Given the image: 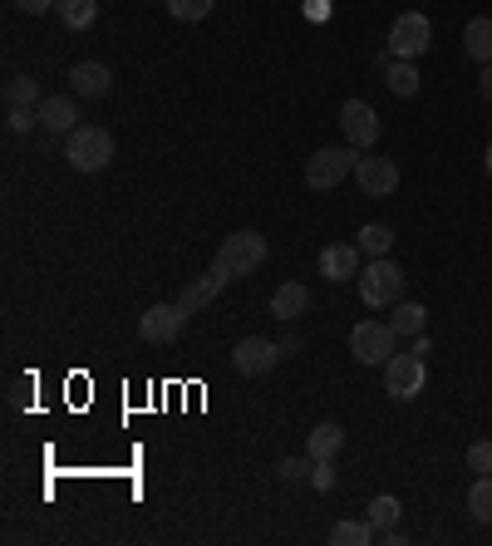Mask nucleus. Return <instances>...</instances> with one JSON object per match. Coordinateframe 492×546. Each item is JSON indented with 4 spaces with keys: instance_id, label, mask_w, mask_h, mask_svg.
Returning <instances> with one entry per match:
<instances>
[{
    "instance_id": "f257e3e1",
    "label": "nucleus",
    "mask_w": 492,
    "mask_h": 546,
    "mask_svg": "<svg viewBox=\"0 0 492 546\" xmlns=\"http://www.w3.org/2000/svg\"><path fill=\"white\" fill-rule=\"evenodd\" d=\"M69 143H64V158H69V168L74 173H104L109 163H114V133L109 128H99V123H79L74 133H64Z\"/></svg>"
},
{
    "instance_id": "f03ea898",
    "label": "nucleus",
    "mask_w": 492,
    "mask_h": 546,
    "mask_svg": "<svg viewBox=\"0 0 492 546\" xmlns=\"http://www.w3.org/2000/svg\"><path fill=\"white\" fill-rule=\"evenodd\" d=\"M261 261H266V237H261V232H232V237L222 242V251H217L212 271H217L222 281H242Z\"/></svg>"
},
{
    "instance_id": "7ed1b4c3",
    "label": "nucleus",
    "mask_w": 492,
    "mask_h": 546,
    "mask_svg": "<svg viewBox=\"0 0 492 546\" xmlns=\"http://www.w3.org/2000/svg\"><path fill=\"white\" fill-rule=\"evenodd\" d=\"M404 266H394L389 256H374L365 271H360V296H365V305H374V310H384V305H399L404 301Z\"/></svg>"
},
{
    "instance_id": "20e7f679",
    "label": "nucleus",
    "mask_w": 492,
    "mask_h": 546,
    "mask_svg": "<svg viewBox=\"0 0 492 546\" xmlns=\"http://www.w3.org/2000/svg\"><path fill=\"white\" fill-rule=\"evenodd\" d=\"M355 153L350 148H315L306 158V187L310 192H330V187H340V182L355 173Z\"/></svg>"
},
{
    "instance_id": "39448f33",
    "label": "nucleus",
    "mask_w": 492,
    "mask_h": 546,
    "mask_svg": "<svg viewBox=\"0 0 492 546\" xmlns=\"http://www.w3.org/2000/svg\"><path fill=\"white\" fill-rule=\"evenodd\" d=\"M433 40V25L424 10H404L394 25H389V55L394 60H419L424 50H429Z\"/></svg>"
},
{
    "instance_id": "423d86ee",
    "label": "nucleus",
    "mask_w": 492,
    "mask_h": 546,
    "mask_svg": "<svg viewBox=\"0 0 492 546\" xmlns=\"http://www.w3.org/2000/svg\"><path fill=\"white\" fill-rule=\"evenodd\" d=\"M424 384H429V355L409 350V355H394V360L384 364V389L394 399H419Z\"/></svg>"
},
{
    "instance_id": "0eeeda50",
    "label": "nucleus",
    "mask_w": 492,
    "mask_h": 546,
    "mask_svg": "<svg viewBox=\"0 0 492 546\" xmlns=\"http://www.w3.org/2000/svg\"><path fill=\"white\" fill-rule=\"evenodd\" d=\"M394 325L389 320H360L355 330H350V355L360 364H389L394 360Z\"/></svg>"
},
{
    "instance_id": "6e6552de",
    "label": "nucleus",
    "mask_w": 492,
    "mask_h": 546,
    "mask_svg": "<svg viewBox=\"0 0 492 546\" xmlns=\"http://www.w3.org/2000/svg\"><path fill=\"white\" fill-rule=\"evenodd\" d=\"M183 325H187V310L178 301L173 305H148L143 320H138V335H143L148 345H173V340L183 335Z\"/></svg>"
},
{
    "instance_id": "1a4fd4ad",
    "label": "nucleus",
    "mask_w": 492,
    "mask_h": 546,
    "mask_svg": "<svg viewBox=\"0 0 492 546\" xmlns=\"http://www.w3.org/2000/svg\"><path fill=\"white\" fill-rule=\"evenodd\" d=\"M281 355H286V350H281V340H266V335H246L242 345L232 350V364H237V374L256 379V374H271Z\"/></svg>"
},
{
    "instance_id": "9d476101",
    "label": "nucleus",
    "mask_w": 492,
    "mask_h": 546,
    "mask_svg": "<svg viewBox=\"0 0 492 546\" xmlns=\"http://www.w3.org/2000/svg\"><path fill=\"white\" fill-rule=\"evenodd\" d=\"M340 128H345V143H355V148H374L379 143V114L369 109L365 99H345Z\"/></svg>"
},
{
    "instance_id": "9b49d317",
    "label": "nucleus",
    "mask_w": 492,
    "mask_h": 546,
    "mask_svg": "<svg viewBox=\"0 0 492 546\" xmlns=\"http://www.w3.org/2000/svg\"><path fill=\"white\" fill-rule=\"evenodd\" d=\"M355 182L365 187V197H389V192L399 187V168H394V158L374 153V158H360V163H355Z\"/></svg>"
},
{
    "instance_id": "f8f14e48",
    "label": "nucleus",
    "mask_w": 492,
    "mask_h": 546,
    "mask_svg": "<svg viewBox=\"0 0 492 546\" xmlns=\"http://www.w3.org/2000/svg\"><path fill=\"white\" fill-rule=\"evenodd\" d=\"M114 89V74H109V64L99 60H79L69 69V94H79V99H104Z\"/></svg>"
},
{
    "instance_id": "ddd939ff",
    "label": "nucleus",
    "mask_w": 492,
    "mask_h": 546,
    "mask_svg": "<svg viewBox=\"0 0 492 546\" xmlns=\"http://www.w3.org/2000/svg\"><path fill=\"white\" fill-rule=\"evenodd\" d=\"M360 242H335L320 251V276L325 281H350V276H360Z\"/></svg>"
},
{
    "instance_id": "4468645a",
    "label": "nucleus",
    "mask_w": 492,
    "mask_h": 546,
    "mask_svg": "<svg viewBox=\"0 0 492 546\" xmlns=\"http://www.w3.org/2000/svg\"><path fill=\"white\" fill-rule=\"evenodd\" d=\"M79 109H74V99L69 94H45V104H40V123L50 128V133H74L79 128Z\"/></svg>"
},
{
    "instance_id": "2eb2a0df",
    "label": "nucleus",
    "mask_w": 492,
    "mask_h": 546,
    "mask_svg": "<svg viewBox=\"0 0 492 546\" xmlns=\"http://www.w3.org/2000/svg\"><path fill=\"white\" fill-rule=\"evenodd\" d=\"M306 310H310V291L301 286V281H286V286L271 296V315H276V320H286V325H291V320H301Z\"/></svg>"
},
{
    "instance_id": "dca6fc26",
    "label": "nucleus",
    "mask_w": 492,
    "mask_h": 546,
    "mask_svg": "<svg viewBox=\"0 0 492 546\" xmlns=\"http://www.w3.org/2000/svg\"><path fill=\"white\" fill-rule=\"evenodd\" d=\"M5 104H10V109H40V104H45L40 79H35V74H10V79H5Z\"/></svg>"
},
{
    "instance_id": "f3484780",
    "label": "nucleus",
    "mask_w": 492,
    "mask_h": 546,
    "mask_svg": "<svg viewBox=\"0 0 492 546\" xmlns=\"http://www.w3.org/2000/svg\"><path fill=\"white\" fill-rule=\"evenodd\" d=\"M463 50L478 64H492V20L488 15H473V20L463 25Z\"/></svg>"
},
{
    "instance_id": "a211bd4d",
    "label": "nucleus",
    "mask_w": 492,
    "mask_h": 546,
    "mask_svg": "<svg viewBox=\"0 0 492 546\" xmlns=\"http://www.w3.org/2000/svg\"><path fill=\"white\" fill-rule=\"evenodd\" d=\"M345 448V428L340 424H315L306 438V458H335Z\"/></svg>"
},
{
    "instance_id": "6ab92c4d",
    "label": "nucleus",
    "mask_w": 492,
    "mask_h": 546,
    "mask_svg": "<svg viewBox=\"0 0 492 546\" xmlns=\"http://www.w3.org/2000/svg\"><path fill=\"white\" fill-rule=\"evenodd\" d=\"M384 84H389V94H399V99H414L424 79H419L414 60H394L389 69H384Z\"/></svg>"
},
{
    "instance_id": "aec40b11",
    "label": "nucleus",
    "mask_w": 492,
    "mask_h": 546,
    "mask_svg": "<svg viewBox=\"0 0 492 546\" xmlns=\"http://www.w3.org/2000/svg\"><path fill=\"white\" fill-rule=\"evenodd\" d=\"M222 286H227V281H222V276H217V271H207V276H197V281H192V286H187L183 296H178V305H183L187 315H197V310H202V305L212 301V296H217V291H222Z\"/></svg>"
},
{
    "instance_id": "412c9836",
    "label": "nucleus",
    "mask_w": 492,
    "mask_h": 546,
    "mask_svg": "<svg viewBox=\"0 0 492 546\" xmlns=\"http://www.w3.org/2000/svg\"><path fill=\"white\" fill-rule=\"evenodd\" d=\"M55 10H60L64 30H89L99 20V0H55Z\"/></svg>"
},
{
    "instance_id": "4be33fe9",
    "label": "nucleus",
    "mask_w": 492,
    "mask_h": 546,
    "mask_svg": "<svg viewBox=\"0 0 492 546\" xmlns=\"http://www.w3.org/2000/svg\"><path fill=\"white\" fill-rule=\"evenodd\" d=\"M389 325H394V335H424V325H429V310L414 301H399L394 305V315H389Z\"/></svg>"
},
{
    "instance_id": "5701e85b",
    "label": "nucleus",
    "mask_w": 492,
    "mask_h": 546,
    "mask_svg": "<svg viewBox=\"0 0 492 546\" xmlns=\"http://www.w3.org/2000/svg\"><path fill=\"white\" fill-rule=\"evenodd\" d=\"M399 512H404V507H399V497H389V492H384V497H374V502L365 507L374 537H379V532H389V527H399Z\"/></svg>"
},
{
    "instance_id": "b1692460",
    "label": "nucleus",
    "mask_w": 492,
    "mask_h": 546,
    "mask_svg": "<svg viewBox=\"0 0 492 546\" xmlns=\"http://www.w3.org/2000/svg\"><path fill=\"white\" fill-rule=\"evenodd\" d=\"M468 512H473V522H492V473H483L468 487Z\"/></svg>"
},
{
    "instance_id": "393cba45",
    "label": "nucleus",
    "mask_w": 492,
    "mask_h": 546,
    "mask_svg": "<svg viewBox=\"0 0 492 546\" xmlns=\"http://www.w3.org/2000/svg\"><path fill=\"white\" fill-rule=\"evenodd\" d=\"M330 542H335V546H369V542H374V527H369V517H365V522H335Z\"/></svg>"
},
{
    "instance_id": "a878e982",
    "label": "nucleus",
    "mask_w": 492,
    "mask_h": 546,
    "mask_svg": "<svg viewBox=\"0 0 492 546\" xmlns=\"http://www.w3.org/2000/svg\"><path fill=\"white\" fill-rule=\"evenodd\" d=\"M389 246H394V232L379 227V222H369L365 232H360V251L365 256H389Z\"/></svg>"
},
{
    "instance_id": "bb28decb",
    "label": "nucleus",
    "mask_w": 492,
    "mask_h": 546,
    "mask_svg": "<svg viewBox=\"0 0 492 546\" xmlns=\"http://www.w3.org/2000/svg\"><path fill=\"white\" fill-rule=\"evenodd\" d=\"M168 10H173V20L197 25V20H207V15H212V0H168Z\"/></svg>"
},
{
    "instance_id": "cd10ccee",
    "label": "nucleus",
    "mask_w": 492,
    "mask_h": 546,
    "mask_svg": "<svg viewBox=\"0 0 492 546\" xmlns=\"http://www.w3.org/2000/svg\"><path fill=\"white\" fill-rule=\"evenodd\" d=\"M310 487L315 492H330L335 487V458H310Z\"/></svg>"
},
{
    "instance_id": "c85d7f7f",
    "label": "nucleus",
    "mask_w": 492,
    "mask_h": 546,
    "mask_svg": "<svg viewBox=\"0 0 492 546\" xmlns=\"http://www.w3.org/2000/svg\"><path fill=\"white\" fill-rule=\"evenodd\" d=\"M468 473H478V478L492 473V443H488V438H478V443L468 448Z\"/></svg>"
},
{
    "instance_id": "c756f323",
    "label": "nucleus",
    "mask_w": 492,
    "mask_h": 546,
    "mask_svg": "<svg viewBox=\"0 0 492 546\" xmlns=\"http://www.w3.org/2000/svg\"><path fill=\"white\" fill-rule=\"evenodd\" d=\"M276 478H281V483H306L310 478V468H306V458H286V463H281V468H276Z\"/></svg>"
},
{
    "instance_id": "7c9ffc66",
    "label": "nucleus",
    "mask_w": 492,
    "mask_h": 546,
    "mask_svg": "<svg viewBox=\"0 0 492 546\" xmlns=\"http://www.w3.org/2000/svg\"><path fill=\"white\" fill-rule=\"evenodd\" d=\"M30 123H40V109H10V133H25Z\"/></svg>"
},
{
    "instance_id": "2f4dec72",
    "label": "nucleus",
    "mask_w": 492,
    "mask_h": 546,
    "mask_svg": "<svg viewBox=\"0 0 492 546\" xmlns=\"http://www.w3.org/2000/svg\"><path fill=\"white\" fill-rule=\"evenodd\" d=\"M25 15H45V10H55V0H15Z\"/></svg>"
},
{
    "instance_id": "473e14b6",
    "label": "nucleus",
    "mask_w": 492,
    "mask_h": 546,
    "mask_svg": "<svg viewBox=\"0 0 492 546\" xmlns=\"http://www.w3.org/2000/svg\"><path fill=\"white\" fill-rule=\"evenodd\" d=\"M478 94L492 104V64H483V74H478Z\"/></svg>"
},
{
    "instance_id": "72a5a7b5",
    "label": "nucleus",
    "mask_w": 492,
    "mask_h": 546,
    "mask_svg": "<svg viewBox=\"0 0 492 546\" xmlns=\"http://www.w3.org/2000/svg\"><path fill=\"white\" fill-rule=\"evenodd\" d=\"M483 168H488V178H492V143H488V153H483Z\"/></svg>"
}]
</instances>
